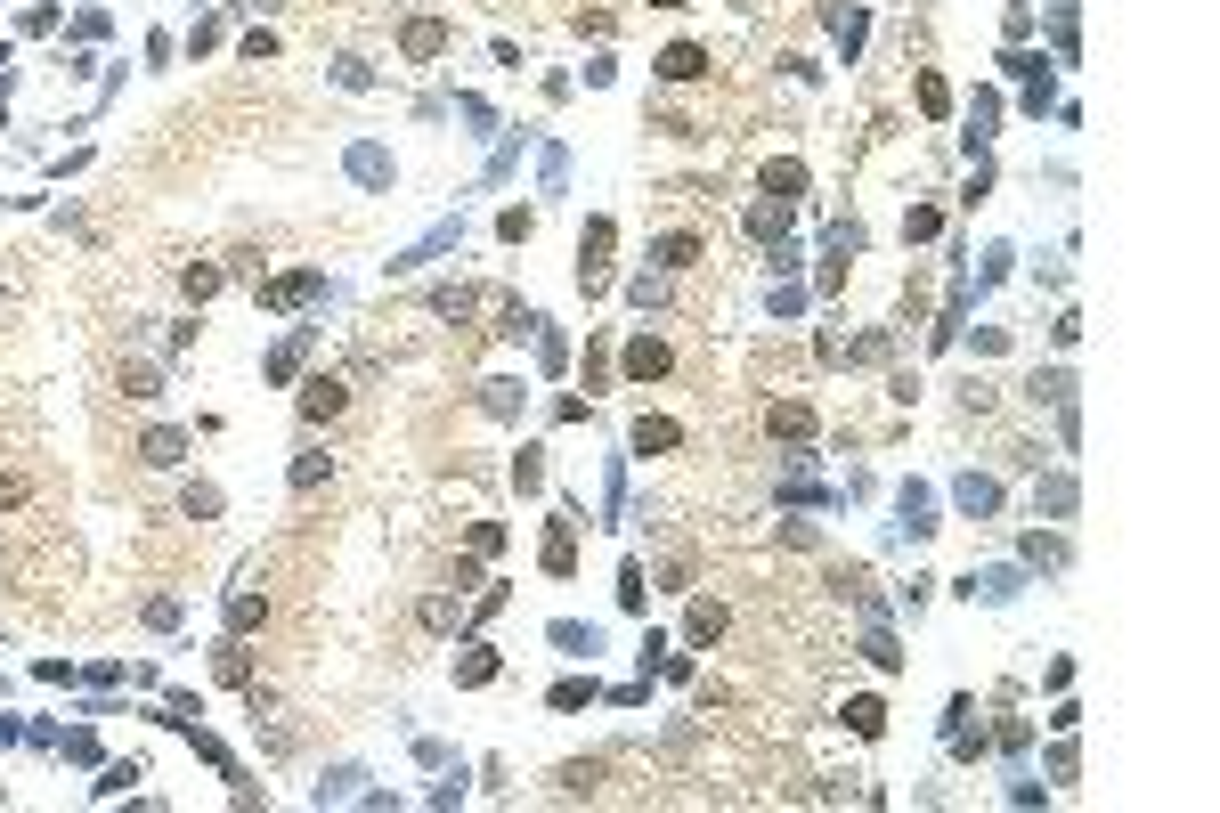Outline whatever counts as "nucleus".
I'll list each match as a JSON object with an SVG mask.
<instances>
[{"label":"nucleus","mask_w":1220,"mask_h":813,"mask_svg":"<svg viewBox=\"0 0 1220 813\" xmlns=\"http://www.w3.org/2000/svg\"><path fill=\"white\" fill-rule=\"evenodd\" d=\"M765 423H773V440H798V431H806V423H814V415H806V407H773V415H765Z\"/></svg>","instance_id":"0eeeda50"},{"label":"nucleus","mask_w":1220,"mask_h":813,"mask_svg":"<svg viewBox=\"0 0 1220 813\" xmlns=\"http://www.w3.org/2000/svg\"><path fill=\"white\" fill-rule=\"evenodd\" d=\"M659 9H676V0H659Z\"/></svg>","instance_id":"f8f14e48"},{"label":"nucleus","mask_w":1220,"mask_h":813,"mask_svg":"<svg viewBox=\"0 0 1220 813\" xmlns=\"http://www.w3.org/2000/svg\"><path fill=\"white\" fill-rule=\"evenodd\" d=\"M659 366H667L659 342H635V350H627V374H659Z\"/></svg>","instance_id":"1a4fd4ad"},{"label":"nucleus","mask_w":1220,"mask_h":813,"mask_svg":"<svg viewBox=\"0 0 1220 813\" xmlns=\"http://www.w3.org/2000/svg\"><path fill=\"white\" fill-rule=\"evenodd\" d=\"M846 724L863 732V740H879V724H887V708H879V700H846Z\"/></svg>","instance_id":"20e7f679"},{"label":"nucleus","mask_w":1220,"mask_h":813,"mask_svg":"<svg viewBox=\"0 0 1220 813\" xmlns=\"http://www.w3.org/2000/svg\"><path fill=\"white\" fill-rule=\"evenodd\" d=\"M798 187H806L798 163H765V196H798Z\"/></svg>","instance_id":"39448f33"},{"label":"nucleus","mask_w":1220,"mask_h":813,"mask_svg":"<svg viewBox=\"0 0 1220 813\" xmlns=\"http://www.w3.org/2000/svg\"><path fill=\"white\" fill-rule=\"evenodd\" d=\"M301 415H342V383H334V374H318V383L301 391Z\"/></svg>","instance_id":"f03ea898"},{"label":"nucleus","mask_w":1220,"mask_h":813,"mask_svg":"<svg viewBox=\"0 0 1220 813\" xmlns=\"http://www.w3.org/2000/svg\"><path fill=\"white\" fill-rule=\"evenodd\" d=\"M659 261H667V269H692V261H700V244H692V236H667V244H659Z\"/></svg>","instance_id":"6e6552de"},{"label":"nucleus","mask_w":1220,"mask_h":813,"mask_svg":"<svg viewBox=\"0 0 1220 813\" xmlns=\"http://www.w3.org/2000/svg\"><path fill=\"white\" fill-rule=\"evenodd\" d=\"M432 49H448V25H407V57H432Z\"/></svg>","instance_id":"423d86ee"},{"label":"nucleus","mask_w":1220,"mask_h":813,"mask_svg":"<svg viewBox=\"0 0 1220 813\" xmlns=\"http://www.w3.org/2000/svg\"><path fill=\"white\" fill-rule=\"evenodd\" d=\"M676 440H684V431L667 423V415H643V423H635V448H643V456H651V448H676Z\"/></svg>","instance_id":"7ed1b4c3"},{"label":"nucleus","mask_w":1220,"mask_h":813,"mask_svg":"<svg viewBox=\"0 0 1220 813\" xmlns=\"http://www.w3.org/2000/svg\"><path fill=\"white\" fill-rule=\"evenodd\" d=\"M708 635H724V610H716V602L692 610V643H708Z\"/></svg>","instance_id":"9d476101"},{"label":"nucleus","mask_w":1220,"mask_h":813,"mask_svg":"<svg viewBox=\"0 0 1220 813\" xmlns=\"http://www.w3.org/2000/svg\"><path fill=\"white\" fill-rule=\"evenodd\" d=\"M139 456H147V464H179V431H155V440H147Z\"/></svg>","instance_id":"9b49d317"},{"label":"nucleus","mask_w":1220,"mask_h":813,"mask_svg":"<svg viewBox=\"0 0 1220 813\" xmlns=\"http://www.w3.org/2000/svg\"><path fill=\"white\" fill-rule=\"evenodd\" d=\"M659 74H667V82H700V74H708V57H700L692 41H676V49L659 57Z\"/></svg>","instance_id":"f257e3e1"}]
</instances>
